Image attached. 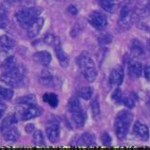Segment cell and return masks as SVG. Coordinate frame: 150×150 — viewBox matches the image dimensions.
Listing matches in <instances>:
<instances>
[{
	"mask_svg": "<svg viewBox=\"0 0 150 150\" xmlns=\"http://www.w3.org/2000/svg\"><path fill=\"white\" fill-rule=\"evenodd\" d=\"M61 134V127L57 122L50 123L46 127V135L50 143L55 144L60 139Z\"/></svg>",
	"mask_w": 150,
	"mask_h": 150,
	"instance_id": "9",
	"label": "cell"
},
{
	"mask_svg": "<svg viewBox=\"0 0 150 150\" xmlns=\"http://www.w3.org/2000/svg\"><path fill=\"white\" fill-rule=\"evenodd\" d=\"M148 42H149V45H150V39H149V40H148Z\"/></svg>",
	"mask_w": 150,
	"mask_h": 150,
	"instance_id": "40",
	"label": "cell"
},
{
	"mask_svg": "<svg viewBox=\"0 0 150 150\" xmlns=\"http://www.w3.org/2000/svg\"><path fill=\"white\" fill-rule=\"evenodd\" d=\"M93 89L91 86H83L78 90V96L83 100H89L92 96Z\"/></svg>",
	"mask_w": 150,
	"mask_h": 150,
	"instance_id": "26",
	"label": "cell"
},
{
	"mask_svg": "<svg viewBox=\"0 0 150 150\" xmlns=\"http://www.w3.org/2000/svg\"><path fill=\"white\" fill-rule=\"evenodd\" d=\"M130 51L134 57H142L144 55V48L142 42L138 39H134L130 45Z\"/></svg>",
	"mask_w": 150,
	"mask_h": 150,
	"instance_id": "20",
	"label": "cell"
},
{
	"mask_svg": "<svg viewBox=\"0 0 150 150\" xmlns=\"http://www.w3.org/2000/svg\"><path fill=\"white\" fill-rule=\"evenodd\" d=\"M33 142L34 145H36V146H45L46 145L44 134L42 133L41 130H35L34 131L33 136Z\"/></svg>",
	"mask_w": 150,
	"mask_h": 150,
	"instance_id": "25",
	"label": "cell"
},
{
	"mask_svg": "<svg viewBox=\"0 0 150 150\" xmlns=\"http://www.w3.org/2000/svg\"><path fill=\"white\" fill-rule=\"evenodd\" d=\"M0 79L4 84L13 86V88L25 86L28 84L26 68L23 65L18 64L13 69L3 71Z\"/></svg>",
	"mask_w": 150,
	"mask_h": 150,
	"instance_id": "1",
	"label": "cell"
},
{
	"mask_svg": "<svg viewBox=\"0 0 150 150\" xmlns=\"http://www.w3.org/2000/svg\"><path fill=\"white\" fill-rule=\"evenodd\" d=\"M33 60L39 65L47 67L51 62V55L47 50H40L33 54Z\"/></svg>",
	"mask_w": 150,
	"mask_h": 150,
	"instance_id": "17",
	"label": "cell"
},
{
	"mask_svg": "<svg viewBox=\"0 0 150 150\" xmlns=\"http://www.w3.org/2000/svg\"><path fill=\"white\" fill-rule=\"evenodd\" d=\"M6 110H7V106H6V105L0 102V120H1L2 118H3V116L5 115Z\"/></svg>",
	"mask_w": 150,
	"mask_h": 150,
	"instance_id": "36",
	"label": "cell"
},
{
	"mask_svg": "<svg viewBox=\"0 0 150 150\" xmlns=\"http://www.w3.org/2000/svg\"><path fill=\"white\" fill-rule=\"evenodd\" d=\"M101 140H102V143L104 145H105V146H110L111 145V137L109 136L108 133L105 132L104 134L102 135L101 137Z\"/></svg>",
	"mask_w": 150,
	"mask_h": 150,
	"instance_id": "35",
	"label": "cell"
},
{
	"mask_svg": "<svg viewBox=\"0 0 150 150\" xmlns=\"http://www.w3.org/2000/svg\"><path fill=\"white\" fill-rule=\"evenodd\" d=\"M17 123V117L16 114H10L9 116H7L5 119L2 121V123L0 124V132H4L8 128L11 127L13 125H14Z\"/></svg>",
	"mask_w": 150,
	"mask_h": 150,
	"instance_id": "21",
	"label": "cell"
},
{
	"mask_svg": "<svg viewBox=\"0 0 150 150\" xmlns=\"http://www.w3.org/2000/svg\"><path fill=\"white\" fill-rule=\"evenodd\" d=\"M43 100L44 102H46L47 104L50 105L52 108H57V105L59 104V100H58V97L55 93H45L43 95Z\"/></svg>",
	"mask_w": 150,
	"mask_h": 150,
	"instance_id": "24",
	"label": "cell"
},
{
	"mask_svg": "<svg viewBox=\"0 0 150 150\" xmlns=\"http://www.w3.org/2000/svg\"><path fill=\"white\" fill-rule=\"evenodd\" d=\"M41 13L42 10L40 8L29 6L16 11V13L14 14V18L19 25L27 30L39 17Z\"/></svg>",
	"mask_w": 150,
	"mask_h": 150,
	"instance_id": "4",
	"label": "cell"
},
{
	"mask_svg": "<svg viewBox=\"0 0 150 150\" xmlns=\"http://www.w3.org/2000/svg\"><path fill=\"white\" fill-rule=\"evenodd\" d=\"M77 65L81 73L88 82L95 81L97 77V69L93 59L86 52H83L77 58Z\"/></svg>",
	"mask_w": 150,
	"mask_h": 150,
	"instance_id": "2",
	"label": "cell"
},
{
	"mask_svg": "<svg viewBox=\"0 0 150 150\" xmlns=\"http://www.w3.org/2000/svg\"><path fill=\"white\" fill-rule=\"evenodd\" d=\"M43 113V110L40 106H38L36 104L35 105H23L22 110L20 112V117L21 120L23 121H29L41 116Z\"/></svg>",
	"mask_w": 150,
	"mask_h": 150,
	"instance_id": "7",
	"label": "cell"
},
{
	"mask_svg": "<svg viewBox=\"0 0 150 150\" xmlns=\"http://www.w3.org/2000/svg\"><path fill=\"white\" fill-rule=\"evenodd\" d=\"M17 104L21 105H35L36 104V97L33 94H30V95H25L22 96L20 98H18L16 101Z\"/></svg>",
	"mask_w": 150,
	"mask_h": 150,
	"instance_id": "27",
	"label": "cell"
},
{
	"mask_svg": "<svg viewBox=\"0 0 150 150\" xmlns=\"http://www.w3.org/2000/svg\"><path fill=\"white\" fill-rule=\"evenodd\" d=\"M43 40L46 43V44H48L50 46H55L57 44H60V40H59V38L57 36H55L54 34H51V33H48L46 35V36L43 38Z\"/></svg>",
	"mask_w": 150,
	"mask_h": 150,
	"instance_id": "32",
	"label": "cell"
},
{
	"mask_svg": "<svg viewBox=\"0 0 150 150\" xmlns=\"http://www.w3.org/2000/svg\"><path fill=\"white\" fill-rule=\"evenodd\" d=\"M3 137H4V140L6 142L13 143V142H16L19 139L20 132H19V130L16 126L13 125L11 127L8 128L7 130H5V131L3 132Z\"/></svg>",
	"mask_w": 150,
	"mask_h": 150,
	"instance_id": "19",
	"label": "cell"
},
{
	"mask_svg": "<svg viewBox=\"0 0 150 150\" xmlns=\"http://www.w3.org/2000/svg\"><path fill=\"white\" fill-rule=\"evenodd\" d=\"M16 47V41L10 36V35L4 34L0 36V50L8 52V51L13 50Z\"/></svg>",
	"mask_w": 150,
	"mask_h": 150,
	"instance_id": "14",
	"label": "cell"
},
{
	"mask_svg": "<svg viewBox=\"0 0 150 150\" xmlns=\"http://www.w3.org/2000/svg\"><path fill=\"white\" fill-rule=\"evenodd\" d=\"M90 108H91V112L94 118H97L100 116L101 114V108H100V103H99V97L96 96L91 101L90 104Z\"/></svg>",
	"mask_w": 150,
	"mask_h": 150,
	"instance_id": "28",
	"label": "cell"
},
{
	"mask_svg": "<svg viewBox=\"0 0 150 150\" xmlns=\"http://www.w3.org/2000/svg\"><path fill=\"white\" fill-rule=\"evenodd\" d=\"M98 3L108 13H114L116 9V0H98Z\"/></svg>",
	"mask_w": 150,
	"mask_h": 150,
	"instance_id": "23",
	"label": "cell"
},
{
	"mask_svg": "<svg viewBox=\"0 0 150 150\" xmlns=\"http://www.w3.org/2000/svg\"><path fill=\"white\" fill-rule=\"evenodd\" d=\"M143 66L136 60H130L128 62V71L132 78H139L143 73Z\"/></svg>",
	"mask_w": 150,
	"mask_h": 150,
	"instance_id": "18",
	"label": "cell"
},
{
	"mask_svg": "<svg viewBox=\"0 0 150 150\" xmlns=\"http://www.w3.org/2000/svg\"><path fill=\"white\" fill-rule=\"evenodd\" d=\"M133 134L141 141L146 142L149 139V129L146 125L141 122H136L133 126Z\"/></svg>",
	"mask_w": 150,
	"mask_h": 150,
	"instance_id": "12",
	"label": "cell"
},
{
	"mask_svg": "<svg viewBox=\"0 0 150 150\" xmlns=\"http://www.w3.org/2000/svg\"><path fill=\"white\" fill-rule=\"evenodd\" d=\"M13 96V90L6 86H0V97L5 100H11Z\"/></svg>",
	"mask_w": 150,
	"mask_h": 150,
	"instance_id": "30",
	"label": "cell"
},
{
	"mask_svg": "<svg viewBox=\"0 0 150 150\" xmlns=\"http://www.w3.org/2000/svg\"><path fill=\"white\" fill-rule=\"evenodd\" d=\"M125 78V71L123 67L117 66L113 68L109 74V84L112 86H121L124 82Z\"/></svg>",
	"mask_w": 150,
	"mask_h": 150,
	"instance_id": "10",
	"label": "cell"
},
{
	"mask_svg": "<svg viewBox=\"0 0 150 150\" xmlns=\"http://www.w3.org/2000/svg\"><path fill=\"white\" fill-rule=\"evenodd\" d=\"M133 121V115L128 110H121L115 119V133L119 140H125Z\"/></svg>",
	"mask_w": 150,
	"mask_h": 150,
	"instance_id": "3",
	"label": "cell"
},
{
	"mask_svg": "<svg viewBox=\"0 0 150 150\" xmlns=\"http://www.w3.org/2000/svg\"><path fill=\"white\" fill-rule=\"evenodd\" d=\"M44 18L43 17H38L33 24H31L29 28L27 29V33L28 36L30 38H35L41 31L43 26H44Z\"/></svg>",
	"mask_w": 150,
	"mask_h": 150,
	"instance_id": "13",
	"label": "cell"
},
{
	"mask_svg": "<svg viewBox=\"0 0 150 150\" xmlns=\"http://www.w3.org/2000/svg\"><path fill=\"white\" fill-rule=\"evenodd\" d=\"M69 11H70V13H71L73 15L77 13V10H76V8H74L73 6H70V7L69 8Z\"/></svg>",
	"mask_w": 150,
	"mask_h": 150,
	"instance_id": "39",
	"label": "cell"
},
{
	"mask_svg": "<svg viewBox=\"0 0 150 150\" xmlns=\"http://www.w3.org/2000/svg\"><path fill=\"white\" fill-rule=\"evenodd\" d=\"M54 49V52L56 54V57L59 61V64H60L63 68H67L69 65V55L65 52V50L62 49L61 47V43L60 44H57L53 47Z\"/></svg>",
	"mask_w": 150,
	"mask_h": 150,
	"instance_id": "16",
	"label": "cell"
},
{
	"mask_svg": "<svg viewBox=\"0 0 150 150\" xmlns=\"http://www.w3.org/2000/svg\"><path fill=\"white\" fill-rule=\"evenodd\" d=\"M112 41V36L110 34H102L98 37V42L100 43L101 45H108L109 43H111Z\"/></svg>",
	"mask_w": 150,
	"mask_h": 150,
	"instance_id": "34",
	"label": "cell"
},
{
	"mask_svg": "<svg viewBox=\"0 0 150 150\" xmlns=\"http://www.w3.org/2000/svg\"><path fill=\"white\" fill-rule=\"evenodd\" d=\"M78 146H95L96 145V137L93 133L86 132L80 136L77 140Z\"/></svg>",
	"mask_w": 150,
	"mask_h": 150,
	"instance_id": "15",
	"label": "cell"
},
{
	"mask_svg": "<svg viewBox=\"0 0 150 150\" xmlns=\"http://www.w3.org/2000/svg\"><path fill=\"white\" fill-rule=\"evenodd\" d=\"M25 130H26V132H27V133H31V132L33 131V130H35V129H34V125H31V124L27 125H26V127H25Z\"/></svg>",
	"mask_w": 150,
	"mask_h": 150,
	"instance_id": "38",
	"label": "cell"
},
{
	"mask_svg": "<svg viewBox=\"0 0 150 150\" xmlns=\"http://www.w3.org/2000/svg\"><path fill=\"white\" fill-rule=\"evenodd\" d=\"M39 82L42 86H47V88H51L57 84V78L50 70L43 69L39 75Z\"/></svg>",
	"mask_w": 150,
	"mask_h": 150,
	"instance_id": "11",
	"label": "cell"
},
{
	"mask_svg": "<svg viewBox=\"0 0 150 150\" xmlns=\"http://www.w3.org/2000/svg\"><path fill=\"white\" fill-rule=\"evenodd\" d=\"M5 2L11 6L29 7L33 4V0H5Z\"/></svg>",
	"mask_w": 150,
	"mask_h": 150,
	"instance_id": "29",
	"label": "cell"
},
{
	"mask_svg": "<svg viewBox=\"0 0 150 150\" xmlns=\"http://www.w3.org/2000/svg\"><path fill=\"white\" fill-rule=\"evenodd\" d=\"M88 23L97 30H103L108 26V18L101 11H93L88 15Z\"/></svg>",
	"mask_w": 150,
	"mask_h": 150,
	"instance_id": "6",
	"label": "cell"
},
{
	"mask_svg": "<svg viewBox=\"0 0 150 150\" xmlns=\"http://www.w3.org/2000/svg\"><path fill=\"white\" fill-rule=\"evenodd\" d=\"M17 65H18V63L16 60V57L15 56H9L2 62L1 69H3V71H8V70H11L13 68H15Z\"/></svg>",
	"mask_w": 150,
	"mask_h": 150,
	"instance_id": "22",
	"label": "cell"
},
{
	"mask_svg": "<svg viewBox=\"0 0 150 150\" xmlns=\"http://www.w3.org/2000/svg\"><path fill=\"white\" fill-rule=\"evenodd\" d=\"M134 18L133 11L128 6H125L121 11L119 18V27L122 30H127L132 25Z\"/></svg>",
	"mask_w": 150,
	"mask_h": 150,
	"instance_id": "8",
	"label": "cell"
},
{
	"mask_svg": "<svg viewBox=\"0 0 150 150\" xmlns=\"http://www.w3.org/2000/svg\"><path fill=\"white\" fill-rule=\"evenodd\" d=\"M123 92H122V89L120 88H116L115 90L113 91L112 95H111V98L112 100L115 102V103H118V104H122V100H123Z\"/></svg>",
	"mask_w": 150,
	"mask_h": 150,
	"instance_id": "33",
	"label": "cell"
},
{
	"mask_svg": "<svg viewBox=\"0 0 150 150\" xmlns=\"http://www.w3.org/2000/svg\"><path fill=\"white\" fill-rule=\"evenodd\" d=\"M122 104L128 108H134V105H135V96H134V94L131 93L129 95L124 96L123 100H122Z\"/></svg>",
	"mask_w": 150,
	"mask_h": 150,
	"instance_id": "31",
	"label": "cell"
},
{
	"mask_svg": "<svg viewBox=\"0 0 150 150\" xmlns=\"http://www.w3.org/2000/svg\"><path fill=\"white\" fill-rule=\"evenodd\" d=\"M144 76L147 80H150V66L147 65L146 67L144 68Z\"/></svg>",
	"mask_w": 150,
	"mask_h": 150,
	"instance_id": "37",
	"label": "cell"
},
{
	"mask_svg": "<svg viewBox=\"0 0 150 150\" xmlns=\"http://www.w3.org/2000/svg\"><path fill=\"white\" fill-rule=\"evenodd\" d=\"M68 110L71 119L72 123L77 126V127H82L86 123V115L80 101L78 98H71L69 100Z\"/></svg>",
	"mask_w": 150,
	"mask_h": 150,
	"instance_id": "5",
	"label": "cell"
}]
</instances>
